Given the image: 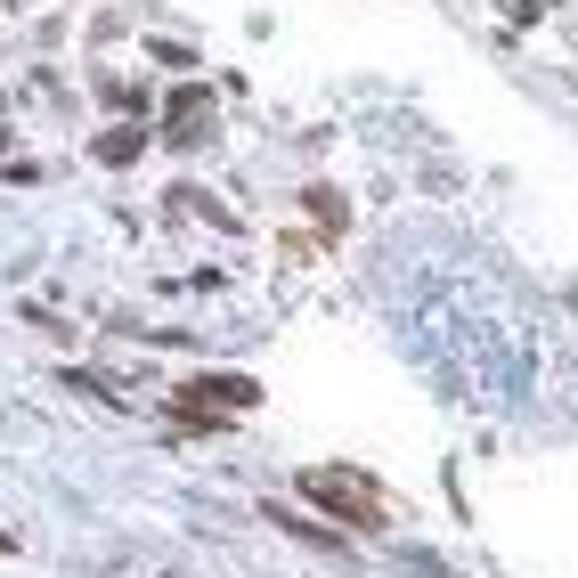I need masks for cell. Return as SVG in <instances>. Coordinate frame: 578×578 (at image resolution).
<instances>
[{
    "mask_svg": "<svg viewBox=\"0 0 578 578\" xmlns=\"http://www.w3.org/2000/svg\"><path fill=\"white\" fill-rule=\"evenodd\" d=\"M302 498L318 513H335L342 530H383V489L367 481V472H350V465H309L302 472Z\"/></svg>",
    "mask_w": 578,
    "mask_h": 578,
    "instance_id": "6da1fadb",
    "label": "cell"
},
{
    "mask_svg": "<svg viewBox=\"0 0 578 578\" xmlns=\"http://www.w3.org/2000/svg\"><path fill=\"white\" fill-rule=\"evenodd\" d=\"M253 400H261L253 375H188V383H179V400H172V416H179V432L212 440V432H229L220 416H229V407H253Z\"/></svg>",
    "mask_w": 578,
    "mask_h": 578,
    "instance_id": "7a4b0ae2",
    "label": "cell"
},
{
    "mask_svg": "<svg viewBox=\"0 0 578 578\" xmlns=\"http://www.w3.org/2000/svg\"><path fill=\"white\" fill-rule=\"evenodd\" d=\"M163 114H172V122H163L172 148H204V139H212V90H196V81L163 98Z\"/></svg>",
    "mask_w": 578,
    "mask_h": 578,
    "instance_id": "3957f363",
    "label": "cell"
},
{
    "mask_svg": "<svg viewBox=\"0 0 578 578\" xmlns=\"http://www.w3.org/2000/svg\"><path fill=\"white\" fill-rule=\"evenodd\" d=\"M270 522L285 530V538H302V546H318V554H342V538H335V530H318V522H302V513H294V505H270Z\"/></svg>",
    "mask_w": 578,
    "mask_h": 578,
    "instance_id": "277c9868",
    "label": "cell"
},
{
    "mask_svg": "<svg viewBox=\"0 0 578 578\" xmlns=\"http://www.w3.org/2000/svg\"><path fill=\"white\" fill-rule=\"evenodd\" d=\"M139 148H148V131H139V122H114V131H98V163H114V172H122Z\"/></svg>",
    "mask_w": 578,
    "mask_h": 578,
    "instance_id": "5b68a950",
    "label": "cell"
},
{
    "mask_svg": "<svg viewBox=\"0 0 578 578\" xmlns=\"http://www.w3.org/2000/svg\"><path fill=\"white\" fill-rule=\"evenodd\" d=\"M302 204H309V212H318V229H326V237H342V220H350V204H342L335 188H302Z\"/></svg>",
    "mask_w": 578,
    "mask_h": 578,
    "instance_id": "8992f818",
    "label": "cell"
},
{
    "mask_svg": "<svg viewBox=\"0 0 578 578\" xmlns=\"http://www.w3.org/2000/svg\"><path fill=\"white\" fill-rule=\"evenodd\" d=\"M155 66H179V74H188L196 50H188V41H155Z\"/></svg>",
    "mask_w": 578,
    "mask_h": 578,
    "instance_id": "52a82bcc",
    "label": "cell"
},
{
    "mask_svg": "<svg viewBox=\"0 0 578 578\" xmlns=\"http://www.w3.org/2000/svg\"><path fill=\"white\" fill-rule=\"evenodd\" d=\"M0 554H17V546H9V530H0Z\"/></svg>",
    "mask_w": 578,
    "mask_h": 578,
    "instance_id": "ba28073f",
    "label": "cell"
}]
</instances>
